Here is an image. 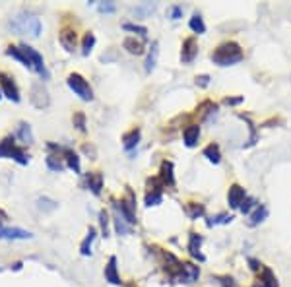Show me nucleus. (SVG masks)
<instances>
[{
  "mask_svg": "<svg viewBox=\"0 0 291 287\" xmlns=\"http://www.w3.org/2000/svg\"><path fill=\"white\" fill-rule=\"evenodd\" d=\"M10 29L16 31L18 35H29V37H39L41 35V20L35 14L29 12H18L10 18Z\"/></svg>",
  "mask_w": 291,
  "mask_h": 287,
  "instance_id": "nucleus-1",
  "label": "nucleus"
},
{
  "mask_svg": "<svg viewBox=\"0 0 291 287\" xmlns=\"http://www.w3.org/2000/svg\"><path fill=\"white\" fill-rule=\"evenodd\" d=\"M243 51L241 47L235 43V41H227V43L219 45L218 49L212 53V60L218 64V66H233L237 62L243 60Z\"/></svg>",
  "mask_w": 291,
  "mask_h": 287,
  "instance_id": "nucleus-2",
  "label": "nucleus"
},
{
  "mask_svg": "<svg viewBox=\"0 0 291 287\" xmlns=\"http://www.w3.org/2000/svg\"><path fill=\"white\" fill-rule=\"evenodd\" d=\"M0 158L16 159L20 165H28L29 163V156H26L24 150L16 146L12 136H8V138H4V140L0 142Z\"/></svg>",
  "mask_w": 291,
  "mask_h": 287,
  "instance_id": "nucleus-3",
  "label": "nucleus"
},
{
  "mask_svg": "<svg viewBox=\"0 0 291 287\" xmlns=\"http://www.w3.org/2000/svg\"><path fill=\"white\" fill-rule=\"evenodd\" d=\"M66 84H68V87H70L82 101L93 99V89H91V86L87 84V80L82 76V74H70L68 80H66Z\"/></svg>",
  "mask_w": 291,
  "mask_h": 287,
  "instance_id": "nucleus-4",
  "label": "nucleus"
},
{
  "mask_svg": "<svg viewBox=\"0 0 291 287\" xmlns=\"http://www.w3.org/2000/svg\"><path fill=\"white\" fill-rule=\"evenodd\" d=\"M22 51L26 53V57L29 60V66H31V70H35L43 80H49V70H47V66H45V60H43V55L37 51V49H33V47H29V45H22Z\"/></svg>",
  "mask_w": 291,
  "mask_h": 287,
  "instance_id": "nucleus-5",
  "label": "nucleus"
},
{
  "mask_svg": "<svg viewBox=\"0 0 291 287\" xmlns=\"http://www.w3.org/2000/svg\"><path fill=\"white\" fill-rule=\"evenodd\" d=\"M0 86H2V91H4V95H6L8 99L14 101V103H20V89H18V86H16V82H14L12 76L0 72Z\"/></svg>",
  "mask_w": 291,
  "mask_h": 287,
  "instance_id": "nucleus-6",
  "label": "nucleus"
},
{
  "mask_svg": "<svg viewBox=\"0 0 291 287\" xmlns=\"http://www.w3.org/2000/svg\"><path fill=\"white\" fill-rule=\"evenodd\" d=\"M198 275H200L198 266H194L192 262H183L181 268H179V273H177V279L183 281V283H192V281L198 279Z\"/></svg>",
  "mask_w": 291,
  "mask_h": 287,
  "instance_id": "nucleus-7",
  "label": "nucleus"
},
{
  "mask_svg": "<svg viewBox=\"0 0 291 287\" xmlns=\"http://www.w3.org/2000/svg\"><path fill=\"white\" fill-rule=\"evenodd\" d=\"M31 237H33L31 231L20 229V227H0V239H6V241H26Z\"/></svg>",
  "mask_w": 291,
  "mask_h": 287,
  "instance_id": "nucleus-8",
  "label": "nucleus"
},
{
  "mask_svg": "<svg viewBox=\"0 0 291 287\" xmlns=\"http://www.w3.org/2000/svg\"><path fill=\"white\" fill-rule=\"evenodd\" d=\"M247 198V192L241 185H231L229 192H227V202H229V208L231 210H239L243 206V202Z\"/></svg>",
  "mask_w": 291,
  "mask_h": 287,
  "instance_id": "nucleus-9",
  "label": "nucleus"
},
{
  "mask_svg": "<svg viewBox=\"0 0 291 287\" xmlns=\"http://www.w3.org/2000/svg\"><path fill=\"white\" fill-rule=\"evenodd\" d=\"M198 55V45H196V39L194 37H189L183 41V51H181V60L183 64H190Z\"/></svg>",
  "mask_w": 291,
  "mask_h": 287,
  "instance_id": "nucleus-10",
  "label": "nucleus"
},
{
  "mask_svg": "<svg viewBox=\"0 0 291 287\" xmlns=\"http://www.w3.org/2000/svg\"><path fill=\"white\" fill-rule=\"evenodd\" d=\"M58 41H60V45H62L68 53H72L74 49H76V45H78V35H76L74 29L64 28L60 33H58Z\"/></svg>",
  "mask_w": 291,
  "mask_h": 287,
  "instance_id": "nucleus-11",
  "label": "nucleus"
},
{
  "mask_svg": "<svg viewBox=\"0 0 291 287\" xmlns=\"http://www.w3.org/2000/svg\"><path fill=\"white\" fill-rule=\"evenodd\" d=\"M105 279L111 283V285H120V275L116 272V256H111L107 266H105Z\"/></svg>",
  "mask_w": 291,
  "mask_h": 287,
  "instance_id": "nucleus-12",
  "label": "nucleus"
},
{
  "mask_svg": "<svg viewBox=\"0 0 291 287\" xmlns=\"http://www.w3.org/2000/svg\"><path fill=\"white\" fill-rule=\"evenodd\" d=\"M200 246H202V237L198 233H190L189 237V252L192 258H198V260H206L202 252H200Z\"/></svg>",
  "mask_w": 291,
  "mask_h": 287,
  "instance_id": "nucleus-13",
  "label": "nucleus"
},
{
  "mask_svg": "<svg viewBox=\"0 0 291 287\" xmlns=\"http://www.w3.org/2000/svg\"><path fill=\"white\" fill-rule=\"evenodd\" d=\"M183 136H185V146L187 148H194L198 144V138H200V126L198 124H190V126L185 128Z\"/></svg>",
  "mask_w": 291,
  "mask_h": 287,
  "instance_id": "nucleus-14",
  "label": "nucleus"
},
{
  "mask_svg": "<svg viewBox=\"0 0 291 287\" xmlns=\"http://www.w3.org/2000/svg\"><path fill=\"white\" fill-rule=\"evenodd\" d=\"M161 183H163V187H173L175 185V175H173V163L171 161H163L161 163Z\"/></svg>",
  "mask_w": 291,
  "mask_h": 287,
  "instance_id": "nucleus-15",
  "label": "nucleus"
},
{
  "mask_svg": "<svg viewBox=\"0 0 291 287\" xmlns=\"http://www.w3.org/2000/svg\"><path fill=\"white\" fill-rule=\"evenodd\" d=\"M87 188H89L95 196L101 194V188H103V175L101 173H89V175H87Z\"/></svg>",
  "mask_w": 291,
  "mask_h": 287,
  "instance_id": "nucleus-16",
  "label": "nucleus"
},
{
  "mask_svg": "<svg viewBox=\"0 0 291 287\" xmlns=\"http://www.w3.org/2000/svg\"><path fill=\"white\" fill-rule=\"evenodd\" d=\"M138 142H140V128H132L128 134L122 136V146H124L126 152L134 150V148L138 146Z\"/></svg>",
  "mask_w": 291,
  "mask_h": 287,
  "instance_id": "nucleus-17",
  "label": "nucleus"
},
{
  "mask_svg": "<svg viewBox=\"0 0 291 287\" xmlns=\"http://www.w3.org/2000/svg\"><path fill=\"white\" fill-rule=\"evenodd\" d=\"M266 217H268V208H266L264 204H258V208L248 215V225H250V227H254V225L262 223Z\"/></svg>",
  "mask_w": 291,
  "mask_h": 287,
  "instance_id": "nucleus-18",
  "label": "nucleus"
},
{
  "mask_svg": "<svg viewBox=\"0 0 291 287\" xmlns=\"http://www.w3.org/2000/svg\"><path fill=\"white\" fill-rule=\"evenodd\" d=\"M158 55H160V45L156 41V43H152V51L148 53V58H145V64H144V70L148 72V74L156 68V64H158Z\"/></svg>",
  "mask_w": 291,
  "mask_h": 287,
  "instance_id": "nucleus-19",
  "label": "nucleus"
},
{
  "mask_svg": "<svg viewBox=\"0 0 291 287\" xmlns=\"http://www.w3.org/2000/svg\"><path fill=\"white\" fill-rule=\"evenodd\" d=\"M204 158L208 159L210 163H214V165H219V161H221V154H219L218 144H210V146H206V148H204Z\"/></svg>",
  "mask_w": 291,
  "mask_h": 287,
  "instance_id": "nucleus-20",
  "label": "nucleus"
},
{
  "mask_svg": "<svg viewBox=\"0 0 291 287\" xmlns=\"http://www.w3.org/2000/svg\"><path fill=\"white\" fill-rule=\"evenodd\" d=\"M6 55L8 57H12V58H16V60H20L26 68H29L31 70V66H29V60H28V57H26V53L22 51V47H14V45H10L8 49H6Z\"/></svg>",
  "mask_w": 291,
  "mask_h": 287,
  "instance_id": "nucleus-21",
  "label": "nucleus"
},
{
  "mask_svg": "<svg viewBox=\"0 0 291 287\" xmlns=\"http://www.w3.org/2000/svg\"><path fill=\"white\" fill-rule=\"evenodd\" d=\"M16 134H18V138L24 144H33V132H31V126H29L28 122H20Z\"/></svg>",
  "mask_w": 291,
  "mask_h": 287,
  "instance_id": "nucleus-22",
  "label": "nucleus"
},
{
  "mask_svg": "<svg viewBox=\"0 0 291 287\" xmlns=\"http://www.w3.org/2000/svg\"><path fill=\"white\" fill-rule=\"evenodd\" d=\"M122 47H124L130 55H142V53H144V47H142V43H140V41H136L134 37H126V39L122 41Z\"/></svg>",
  "mask_w": 291,
  "mask_h": 287,
  "instance_id": "nucleus-23",
  "label": "nucleus"
},
{
  "mask_svg": "<svg viewBox=\"0 0 291 287\" xmlns=\"http://www.w3.org/2000/svg\"><path fill=\"white\" fill-rule=\"evenodd\" d=\"M93 241H95V229H93V227H89V231H87V237L84 239L82 246H80V252H82V256H89V254H91V246H93Z\"/></svg>",
  "mask_w": 291,
  "mask_h": 287,
  "instance_id": "nucleus-24",
  "label": "nucleus"
},
{
  "mask_svg": "<svg viewBox=\"0 0 291 287\" xmlns=\"http://www.w3.org/2000/svg\"><path fill=\"white\" fill-rule=\"evenodd\" d=\"M163 200V192H161V187L150 188V192L145 194V206H158Z\"/></svg>",
  "mask_w": 291,
  "mask_h": 287,
  "instance_id": "nucleus-25",
  "label": "nucleus"
},
{
  "mask_svg": "<svg viewBox=\"0 0 291 287\" xmlns=\"http://www.w3.org/2000/svg\"><path fill=\"white\" fill-rule=\"evenodd\" d=\"M64 159H66V165H68L74 173H80V158H78L76 152H72V150H64Z\"/></svg>",
  "mask_w": 291,
  "mask_h": 287,
  "instance_id": "nucleus-26",
  "label": "nucleus"
},
{
  "mask_svg": "<svg viewBox=\"0 0 291 287\" xmlns=\"http://www.w3.org/2000/svg\"><path fill=\"white\" fill-rule=\"evenodd\" d=\"M189 26H190V29L194 31V33H198V35H202V33H206V24H204V20H202V16L196 14L192 16L190 18V22H189Z\"/></svg>",
  "mask_w": 291,
  "mask_h": 287,
  "instance_id": "nucleus-27",
  "label": "nucleus"
},
{
  "mask_svg": "<svg viewBox=\"0 0 291 287\" xmlns=\"http://www.w3.org/2000/svg\"><path fill=\"white\" fill-rule=\"evenodd\" d=\"M233 221V215L229 214H218V215H214V217H210L206 223H208V227H216V225H225V223H231Z\"/></svg>",
  "mask_w": 291,
  "mask_h": 287,
  "instance_id": "nucleus-28",
  "label": "nucleus"
},
{
  "mask_svg": "<svg viewBox=\"0 0 291 287\" xmlns=\"http://www.w3.org/2000/svg\"><path fill=\"white\" fill-rule=\"evenodd\" d=\"M115 227H116V233H118V235H126V233H128V231H130V223H128V221H126V219H124V217H122V215L118 214V212H116V215H115Z\"/></svg>",
  "mask_w": 291,
  "mask_h": 287,
  "instance_id": "nucleus-29",
  "label": "nucleus"
},
{
  "mask_svg": "<svg viewBox=\"0 0 291 287\" xmlns=\"http://www.w3.org/2000/svg\"><path fill=\"white\" fill-rule=\"evenodd\" d=\"M185 210H187V215H189L192 221H194V219H198V217H202L204 212H206L202 204H187V208H185Z\"/></svg>",
  "mask_w": 291,
  "mask_h": 287,
  "instance_id": "nucleus-30",
  "label": "nucleus"
},
{
  "mask_svg": "<svg viewBox=\"0 0 291 287\" xmlns=\"http://www.w3.org/2000/svg\"><path fill=\"white\" fill-rule=\"evenodd\" d=\"M262 285L264 287H277V279L274 277L272 270L262 268Z\"/></svg>",
  "mask_w": 291,
  "mask_h": 287,
  "instance_id": "nucleus-31",
  "label": "nucleus"
},
{
  "mask_svg": "<svg viewBox=\"0 0 291 287\" xmlns=\"http://www.w3.org/2000/svg\"><path fill=\"white\" fill-rule=\"evenodd\" d=\"M93 45H95V35L89 31V33H86V37H84V43H82V55H84V57H87V55L91 53Z\"/></svg>",
  "mask_w": 291,
  "mask_h": 287,
  "instance_id": "nucleus-32",
  "label": "nucleus"
},
{
  "mask_svg": "<svg viewBox=\"0 0 291 287\" xmlns=\"http://www.w3.org/2000/svg\"><path fill=\"white\" fill-rule=\"evenodd\" d=\"M47 167L51 169V171L55 173H60L64 169V163L57 158V156H47Z\"/></svg>",
  "mask_w": 291,
  "mask_h": 287,
  "instance_id": "nucleus-33",
  "label": "nucleus"
},
{
  "mask_svg": "<svg viewBox=\"0 0 291 287\" xmlns=\"http://www.w3.org/2000/svg\"><path fill=\"white\" fill-rule=\"evenodd\" d=\"M256 208H258V202L254 200V198H245L243 206H241L239 210H241V212H243L245 215H250V214H252V210H256Z\"/></svg>",
  "mask_w": 291,
  "mask_h": 287,
  "instance_id": "nucleus-34",
  "label": "nucleus"
},
{
  "mask_svg": "<svg viewBox=\"0 0 291 287\" xmlns=\"http://www.w3.org/2000/svg\"><path fill=\"white\" fill-rule=\"evenodd\" d=\"M99 223H101V233L103 237H109V214L101 210L99 212Z\"/></svg>",
  "mask_w": 291,
  "mask_h": 287,
  "instance_id": "nucleus-35",
  "label": "nucleus"
},
{
  "mask_svg": "<svg viewBox=\"0 0 291 287\" xmlns=\"http://www.w3.org/2000/svg\"><path fill=\"white\" fill-rule=\"evenodd\" d=\"M122 28L126 29V31H134V33H138V35H142V37H148V29L144 26H136V24H124Z\"/></svg>",
  "mask_w": 291,
  "mask_h": 287,
  "instance_id": "nucleus-36",
  "label": "nucleus"
},
{
  "mask_svg": "<svg viewBox=\"0 0 291 287\" xmlns=\"http://www.w3.org/2000/svg\"><path fill=\"white\" fill-rule=\"evenodd\" d=\"M74 126L82 132H86V115L84 113H76L74 115Z\"/></svg>",
  "mask_w": 291,
  "mask_h": 287,
  "instance_id": "nucleus-37",
  "label": "nucleus"
},
{
  "mask_svg": "<svg viewBox=\"0 0 291 287\" xmlns=\"http://www.w3.org/2000/svg\"><path fill=\"white\" fill-rule=\"evenodd\" d=\"M183 12H185V8H183L181 4H175V6L169 8V18H171V20H181V18H183Z\"/></svg>",
  "mask_w": 291,
  "mask_h": 287,
  "instance_id": "nucleus-38",
  "label": "nucleus"
},
{
  "mask_svg": "<svg viewBox=\"0 0 291 287\" xmlns=\"http://www.w3.org/2000/svg\"><path fill=\"white\" fill-rule=\"evenodd\" d=\"M97 8H99V12H103V14H113L116 6L113 2H101V4H97Z\"/></svg>",
  "mask_w": 291,
  "mask_h": 287,
  "instance_id": "nucleus-39",
  "label": "nucleus"
},
{
  "mask_svg": "<svg viewBox=\"0 0 291 287\" xmlns=\"http://www.w3.org/2000/svg\"><path fill=\"white\" fill-rule=\"evenodd\" d=\"M156 10V4H144V6H138V8H134V14H150V12H154Z\"/></svg>",
  "mask_w": 291,
  "mask_h": 287,
  "instance_id": "nucleus-40",
  "label": "nucleus"
},
{
  "mask_svg": "<svg viewBox=\"0 0 291 287\" xmlns=\"http://www.w3.org/2000/svg\"><path fill=\"white\" fill-rule=\"evenodd\" d=\"M208 84H210V76H208V74H202V76H198V78H196V86L206 87Z\"/></svg>",
  "mask_w": 291,
  "mask_h": 287,
  "instance_id": "nucleus-41",
  "label": "nucleus"
},
{
  "mask_svg": "<svg viewBox=\"0 0 291 287\" xmlns=\"http://www.w3.org/2000/svg\"><path fill=\"white\" fill-rule=\"evenodd\" d=\"M223 103H225V105H231V107H235V105L243 103V97H225Z\"/></svg>",
  "mask_w": 291,
  "mask_h": 287,
  "instance_id": "nucleus-42",
  "label": "nucleus"
},
{
  "mask_svg": "<svg viewBox=\"0 0 291 287\" xmlns=\"http://www.w3.org/2000/svg\"><path fill=\"white\" fill-rule=\"evenodd\" d=\"M248 264H250V268H252L254 272H258V270H262V264H260V262H258V260L248 258Z\"/></svg>",
  "mask_w": 291,
  "mask_h": 287,
  "instance_id": "nucleus-43",
  "label": "nucleus"
},
{
  "mask_svg": "<svg viewBox=\"0 0 291 287\" xmlns=\"http://www.w3.org/2000/svg\"><path fill=\"white\" fill-rule=\"evenodd\" d=\"M0 99H2V89H0Z\"/></svg>",
  "mask_w": 291,
  "mask_h": 287,
  "instance_id": "nucleus-44",
  "label": "nucleus"
}]
</instances>
